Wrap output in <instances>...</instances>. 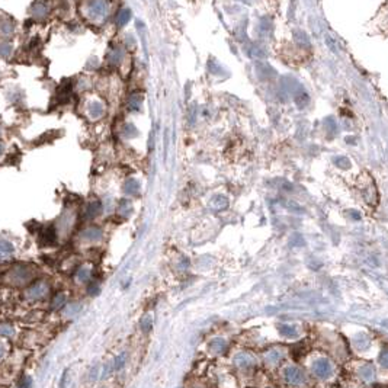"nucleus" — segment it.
Listing matches in <instances>:
<instances>
[{
  "label": "nucleus",
  "instance_id": "obj_1",
  "mask_svg": "<svg viewBox=\"0 0 388 388\" xmlns=\"http://www.w3.org/2000/svg\"><path fill=\"white\" fill-rule=\"evenodd\" d=\"M35 278V269L29 265H15L7 272L4 279L12 286H28Z\"/></svg>",
  "mask_w": 388,
  "mask_h": 388
},
{
  "label": "nucleus",
  "instance_id": "obj_2",
  "mask_svg": "<svg viewBox=\"0 0 388 388\" xmlns=\"http://www.w3.org/2000/svg\"><path fill=\"white\" fill-rule=\"evenodd\" d=\"M48 294H50V283H48L47 280L40 279L31 282V283L25 288L23 297H25V300H28V301L37 302L41 301L44 298H47Z\"/></svg>",
  "mask_w": 388,
  "mask_h": 388
},
{
  "label": "nucleus",
  "instance_id": "obj_3",
  "mask_svg": "<svg viewBox=\"0 0 388 388\" xmlns=\"http://www.w3.org/2000/svg\"><path fill=\"white\" fill-rule=\"evenodd\" d=\"M282 375H283L285 383L292 387H302L307 383V375L304 374L301 368H298L297 365L285 367L282 371Z\"/></svg>",
  "mask_w": 388,
  "mask_h": 388
},
{
  "label": "nucleus",
  "instance_id": "obj_4",
  "mask_svg": "<svg viewBox=\"0 0 388 388\" xmlns=\"http://www.w3.org/2000/svg\"><path fill=\"white\" fill-rule=\"evenodd\" d=\"M311 371H313V375L319 380H327L330 375H332V371H333V365L330 362L329 358L326 356H322V358H317L313 364H311Z\"/></svg>",
  "mask_w": 388,
  "mask_h": 388
},
{
  "label": "nucleus",
  "instance_id": "obj_5",
  "mask_svg": "<svg viewBox=\"0 0 388 388\" xmlns=\"http://www.w3.org/2000/svg\"><path fill=\"white\" fill-rule=\"evenodd\" d=\"M86 10L93 21L104 19L108 13V4L105 0H90L87 3Z\"/></svg>",
  "mask_w": 388,
  "mask_h": 388
},
{
  "label": "nucleus",
  "instance_id": "obj_6",
  "mask_svg": "<svg viewBox=\"0 0 388 388\" xmlns=\"http://www.w3.org/2000/svg\"><path fill=\"white\" fill-rule=\"evenodd\" d=\"M102 237H104V230L99 225H89L86 228H83L82 233L79 234V240L82 243H89V244L101 241Z\"/></svg>",
  "mask_w": 388,
  "mask_h": 388
},
{
  "label": "nucleus",
  "instance_id": "obj_7",
  "mask_svg": "<svg viewBox=\"0 0 388 388\" xmlns=\"http://www.w3.org/2000/svg\"><path fill=\"white\" fill-rule=\"evenodd\" d=\"M355 374L365 384H372L375 381V378H377V369H375V367L372 364H368V362L361 364L359 367L356 368Z\"/></svg>",
  "mask_w": 388,
  "mask_h": 388
},
{
  "label": "nucleus",
  "instance_id": "obj_8",
  "mask_svg": "<svg viewBox=\"0 0 388 388\" xmlns=\"http://www.w3.org/2000/svg\"><path fill=\"white\" fill-rule=\"evenodd\" d=\"M233 361H234V365L238 369H252L256 365V358L250 352H240L234 356Z\"/></svg>",
  "mask_w": 388,
  "mask_h": 388
},
{
  "label": "nucleus",
  "instance_id": "obj_9",
  "mask_svg": "<svg viewBox=\"0 0 388 388\" xmlns=\"http://www.w3.org/2000/svg\"><path fill=\"white\" fill-rule=\"evenodd\" d=\"M283 350L279 349V347H271L269 350L265 352L263 355V361L268 367H278L280 362L283 361Z\"/></svg>",
  "mask_w": 388,
  "mask_h": 388
},
{
  "label": "nucleus",
  "instance_id": "obj_10",
  "mask_svg": "<svg viewBox=\"0 0 388 388\" xmlns=\"http://www.w3.org/2000/svg\"><path fill=\"white\" fill-rule=\"evenodd\" d=\"M40 240L44 246H54L58 241V233L57 228L53 225H47L40 231Z\"/></svg>",
  "mask_w": 388,
  "mask_h": 388
},
{
  "label": "nucleus",
  "instance_id": "obj_11",
  "mask_svg": "<svg viewBox=\"0 0 388 388\" xmlns=\"http://www.w3.org/2000/svg\"><path fill=\"white\" fill-rule=\"evenodd\" d=\"M101 213H102V204L95 199V201H90L85 205L82 217H83V220L90 221V220H95L96 217L101 216Z\"/></svg>",
  "mask_w": 388,
  "mask_h": 388
},
{
  "label": "nucleus",
  "instance_id": "obj_12",
  "mask_svg": "<svg viewBox=\"0 0 388 388\" xmlns=\"http://www.w3.org/2000/svg\"><path fill=\"white\" fill-rule=\"evenodd\" d=\"M92 266L87 265V263H83V265H79L74 271V278L79 283H89L92 280Z\"/></svg>",
  "mask_w": 388,
  "mask_h": 388
},
{
  "label": "nucleus",
  "instance_id": "obj_13",
  "mask_svg": "<svg viewBox=\"0 0 388 388\" xmlns=\"http://www.w3.org/2000/svg\"><path fill=\"white\" fill-rule=\"evenodd\" d=\"M208 349H210V352H211L213 355L220 356V355H224V353L228 350V343H227V340L222 339V337H216V339H213V340L210 342Z\"/></svg>",
  "mask_w": 388,
  "mask_h": 388
},
{
  "label": "nucleus",
  "instance_id": "obj_14",
  "mask_svg": "<svg viewBox=\"0 0 388 388\" xmlns=\"http://www.w3.org/2000/svg\"><path fill=\"white\" fill-rule=\"evenodd\" d=\"M13 253H15L13 244L6 238H0V262H7L9 259L13 258Z\"/></svg>",
  "mask_w": 388,
  "mask_h": 388
},
{
  "label": "nucleus",
  "instance_id": "obj_15",
  "mask_svg": "<svg viewBox=\"0 0 388 388\" xmlns=\"http://www.w3.org/2000/svg\"><path fill=\"white\" fill-rule=\"evenodd\" d=\"M65 305H67V294L65 292H57L55 295H53L51 302H50L51 310L58 311V310H63Z\"/></svg>",
  "mask_w": 388,
  "mask_h": 388
},
{
  "label": "nucleus",
  "instance_id": "obj_16",
  "mask_svg": "<svg viewBox=\"0 0 388 388\" xmlns=\"http://www.w3.org/2000/svg\"><path fill=\"white\" fill-rule=\"evenodd\" d=\"M141 191V186H140V182L137 179H128L124 185V192L128 195V196H137Z\"/></svg>",
  "mask_w": 388,
  "mask_h": 388
},
{
  "label": "nucleus",
  "instance_id": "obj_17",
  "mask_svg": "<svg viewBox=\"0 0 388 388\" xmlns=\"http://www.w3.org/2000/svg\"><path fill=\"white\" fill-rule=\"evenodd\" d=\"M279 333L286 339H294L298 336V329L294 324H282L279 326Z\"/></svg>",
  "mask_w": 388,
  "mask_h": 388
},
{
  "label": "nucleus",
  "instance_id": "obj_18",
  "mask_svg": "<svg viewBox=\"0 0 388 388\" xmlns=\"http://www.w3.org/2000/svg\"><path fill=\"white\" fill-rule=\"evenodd\" d=\"M131 213H132L131 201H128V199H122V201H119V204H118V207H116V214L124 217V218H127V217H129Z\"/></svg>",
  "mask_w": 388,
  "mask_h": 388
},
{
  "label": "nucleus",
  "instance_id": "obj_19",
  "mask_svg": "<svg viewBox=\"0 0 388 388\" xmlns=\"http://www.w3.org/2000/svg\"><path fill=\"white\" fill-rule=\"evenodd\" d=\"M353 346L358 349V350H364L369 346V337H368L365 333H358L355 334L353 337Z\"/></svg>",
  "mask_w": 388,
  "mask_h": 388
},
{
  "label": "nucleus",
  "instance_id": "obj_20",
  "mask_svg": "<svg viewBox=\"0 0 388 388\" xmlns=\"http://www.w3.org/2000/svg\"><path fill=\"white\" fill-rule=\"evenodd\" d=\"M104 112H105V107H104L101 102H93V104H90V107H89V113H90V116H92L93 119L101 118V116L104 115Z\"/></svg>",
  "mask_w": 388,
  "mask_h": 388
},
{
  "label": "nucleus",
  "instance_id": "obj_21",
  "mask_svg": "<svg viewBox=\"0 0 388 388\" xmlns=\"http://www.w3.org/2000/svg\"><path fill=\"white\" fill-rule=\"evenodd\" d=\"M15 333V327L13 324L9 322H0V336L3 337H12Z\"/></svg>",
  "mask_w": 388,
  "mask_h": 388
},
{
  "label": "nucleus",
  "instance_id": "obj_22",
  "mask_svg": "<svg viewBox=\"0 0 388 388\" xmlns=\"http://www.w3.org/2000/svg\"><path fill=\"white\" fill-rule=\"evenodd\" d=\"M129 19H131V10L129 9H122L116 15V25L118 26H124L125 23H128Z\"/></svg>",
  "mask_w": 388,
  "mask_h": 388
},
{
  "label": "nucleus",
  "instance_id": "obj_23",
  "mask_svg": "<svg viewBox=\"0 0 388 388\" xmlns=\"http://www.w3.org/2000/svg\"><path fill=\"white\" fill-rule=\"evenodd\" d=\"M125 364H127V353L122 352V353H119V355L115 358L112 369H113V371H121L122 368L125 367Z\"/></svg>",
  "mask_w": 388,
  "mask_h": 388
},
{
  "label": "nucleus",
  "instance_id": "obj_24",
  "mask_svg": "<svg viewBox=\"0 0 388 388\" xmlns=\"http://www.w3.org/2000/svg\"><path fill=\"white\" fill-rule=\"evenodd\" d=\"M128 107L129 109H132V111H138L140 107H141V96L135 92V93H132L131 96H129L128 99Z\"/></svg>",
  "mask_w": 388,
  "mask_h": 388
},
{
  "label": "nucleus",
  "instance_id": "obj_25",
  "mask_svg": "<svg viewBox=\"0 0 388 388\" xmlns=\"http://www.w3.org/2000/svg\"><path fill=\"white\" fill-rule=\"evenodd\" d=\"M86 291L90 297H96V295H99V292H101V285H99V282H96V280H90V282L87 283Z\"/></svg>",
  "mask_w": 388,
  "mask_h": 388
},
{
  "label": "nucleus",
  "instance_id": "obj_26",
  "mask_svg": "<svg viewBox=\"0 0 388 388\" xmlns=\"http://www.w3.org/2000/svg\"><path fill=\"white\" fill-rule=\"evenodd\" d=\"M151 327H153V317H151L150 314H147V316H144V317L140 320V329H141L144 333H149L151 330Z\"/></svg>",
  "mask_w": 388,
  "mask_h": 388
},
{
  "label": "nucleus",
  "instance_id": "obj_27",
  "mask_svg": "<svg viewBox=\"0 0 388 388\" xmlns=\"http://www.w3.org/2000/svg\"><path fill=\"white\" fill-rule=\"evenodd\" d=\"M305 353H307V349H305V346L302 345V343H298V345L292 349V356H294L295 359H298L300 356L305 355Z\"/></svg>",
  "mask_w": 388,
  "mask_h": 388
},
{
  "label": "nucleus",
  "instance_id": "obj_28",
  "mask_svg": "<svg viewBox=\"0 0 388 388\" xmlns=\"http://www.w3.org/2000/svg\"><path fill=\"white\" fill-rule=\"evenodd\" d=\"M65 311V314L67 316H70V317H73L74 314H77L79 313V310H80V307L77 305V304H71V305H65L64 308H63Z\"/></svg>",
  "mask_w": 388,
  "mask_h": 388
},
{
  "label": "nucleus",
  "instance_id": "obj_29",
  "mask_svg": "<svg viewBox=\"0 0 388 388\" xmlns=\"http://www.w3.org/2000/svg\"><path fill=\"white\" fill-rule=\"evenodd\" d=\"M378 362H380V365L383 368H388V349H384V350L380 353Z\"/></svg>",
  "mask_w": 388,
  "mask_h": 388
},
{
  "label": "nucleus",
  "instance_id": "obj_30",
  "mask_svg": "<svg viewBox=\"0 0 388 388\" xmlns=\"http://www.w3.org/2000/svg\"><path fill=\"white\" fill-rule=\"evenodd\" d=\"M31 386H32V380H31V377H28V375L22 377L21 381H19V388H31Z\"/></svg>",
  "mask_w": 388,
  "mask_h": 388
},
{
  "label": "nucleus",
  "instance_id": "obj_31",
  "mask_svg": "<svg viewBox=\"0 0 388 388\" xmlns=\"http://www.w3.org/2000/svg\"><path fill=\"white\" fill-rule=\"evenodd\" d=\"M67 377H68V372L65 371L64 374L61 375V381H60V388L65 387V381H67Z\"/></svg>",
  "mask_w": 388,
  "mask_h": 388
},
{
  "label": "nucleus",
  "instance_id": "obj_32",
  "mask_svg": "<svg viewBox=\"0 0 388 388\" xmlns=\"http://www.w3.org/2000/svg\"><path fill=\"white\" fill-rule=\"evenodd\" d=\"M6 353V349H4V346H3V343H0V359L3 358V355Z\"/></svg>",
  "mask_w": 388,
  "mask_h": 388
},
{
  "label": "nucleus",
  "instance_id": "obj_33",
  "mask_svg": "<svg viewBox=\"0 0 388 388\" xmlns=\"http://www.w3.org/2000/svg\"><path fill=\"white\" fill-rule=\"evenodd\" d=\"M192 388H207L205 386H202V384H196V386H194Z\"/></svg>",
  "mask_w": 388,
  "mask_h": 388
}]
</instances>
